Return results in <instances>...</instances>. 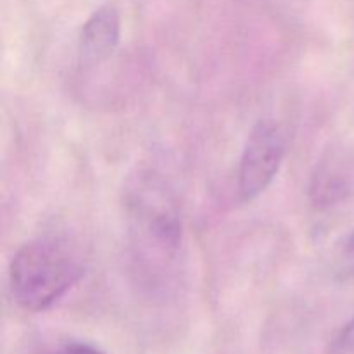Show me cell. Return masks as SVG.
Wrapping results in <instances>:
<instances>
[{"mask_svg": "<svg viewBox=\"0 0 354 354\" xmlns=\"http://www.w3.org/2000/svg\"><path fill=\"white\" fill-rule=\"evenodd\" d=\"M121 17L114 6L93 10L83 23L78 37V52L83 64H99L113 55L120 45Z\"/></svg>", "mask_w": 354, "mask_h": 354, "instance_id": "277c9868", "label": "cell"}, {"mask_svg": "<svg viewBox=\"0 0 354 354\" xmlns=\"http://www.w3.org/2000/svg\"><path fill=\"white\" fill-rule=\"evenodd\" d=\"M48 354H104L100 349L93 348V346L88 344H68L62 346V348H57L55 351Z\"/></svg>", "mask_w": 354, "mask_h": 354, "instance_id": "ba28073f", "label": "cell"}, {"mask_svg": "<svg viewBox=\"0 0 354 354\" xmlns=\"http://www.w3.org/2000/svg\"><path fill=\"white\" fill-rule=\"evenodd\" d=\"M286 151V133L280 124L265 120L252 127L239 159L237 190L241 201L251 203L272 185Z\"/></svg>", "mask_w": 354, "mask_h": 354, "instance_id": "3957f363", "label": "cell"}, {"mask_svg": "<svg viewBox=\"0 0 354 354\" xmlns=\"http://www.w3.org/2000/svg\"><path fill=\"white\" fill-rule=\"evenodd\" d=\"M327 354H354V317L332 339Z\"/></svg>", "mask_w": 354, "mask_h": 354, "instance_id": "8992f818", "label": "cell"}, {"mask_svg": "<svg viewBox=\"0 0 354 354\" xmlns=\"http://www.w3.org/2000/svg\"><path fill=\"white\" fill-rule=\"evenodd\" d=\"M86 266L69 242L40 237L21 245L9 266L12 299L30 313L48 310L85 277Z\"/></svg>", "mask_w": 354, "mask_h": 354, "instance_id": "7a4b0ae2", "label": "cell"}, {"mask_svg": "<svg viewBox=\"0 0 354 354\" xmlns=\"http://www.w3.org/2000/svg\"><path fill=\"white\" fill-rule=\"evenodd\" d=\"M354 182V173L344 156L330 154L317 166L311 180L310 196L315 206L328 207L348 197Z\"/></svg>", "mask_w": 354, "mask_h": 354, "instance_id": "5b68a950", "label": "cell"}, {"mask_svg": "<svg viewBox=\"0 0 354 354\" xmlns=\"http://www.w3.org/2000/svg\"><path fill=\"white\" fill-rule=\"evenodd\" d=\"M123 204L137 275L149 283L169 280L183 241L173 192L158 173L140 169L128 180Z\"/></svg>", "mask_w": 354, "mask_h": 354, "instance_id": "6da1fadb", "label": "cell"}, {"mask_svg": "<svg viewBox=\"0 0 354 354\" xmlns=\"http://www.w3.org/2000/svg\"><path fill=\"white\" fill-rule=\"evenodd\" d=\"M339 275L348 279L354 277V228L344 241L339 254Z\"/></svg>", "mask_w": 354, "mask_h": 354, "instance_id": "52a82bcc", "label": "cell"}]
</instances>
